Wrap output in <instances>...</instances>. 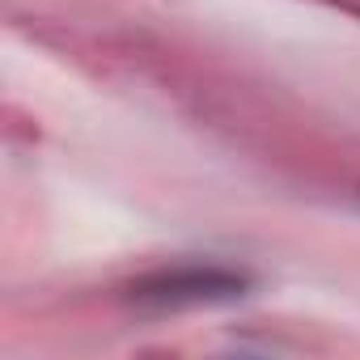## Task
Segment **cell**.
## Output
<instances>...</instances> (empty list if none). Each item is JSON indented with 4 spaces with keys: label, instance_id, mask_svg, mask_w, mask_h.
<instances>
[{
    "label": "cell",
    "instance_id": "6da1fadb",
    "mask_svg": "<svg viewBox=\"0 0 360 360\" xmlns=\"http://www.w3.org/2000/svg\"><path fill=\"white\" fill-rule=\"evenodd\" d=\"M250 288V280L233 267H165L127 288V301L148 314H178V309H200V305H221L233 301Z\"/></svg>",
    "mask_w": 360,
    "mask_h": 360
}]
</instances>
